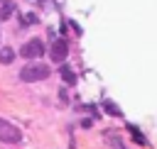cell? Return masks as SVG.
<instances>
[{
	"label": "cell",
	"mask_w": 157,
	"mask_h": 149,
	"mask_svg": "<svg viewBox=\"0 0 157 149\" xmlns=\"http://www.w3.org/2000/svg\"><path fill=\"white\" fill-rule=\"evenodd\" d=\"M47 76H49V66H47V64H42V61H34V64H29V66H25V68L20 71V78H22L25 83L44 81Z\"/></svg>",
	"instance_id": "obj_1"
},
{
	"label": "cell",
	"mask_w": 157,
	"mask_h": 149,
	"mask_svg": "<svg viewBox=\"0 0 157 149\" xmlns=\"http://www.w3.org/2000/svg\"><path fill=\"white\" fill-rule=\"evenodd\" d=\"M22 139V132L15 127V125H10L7 120H2L0 117V142H7V144H17Z\"/></svg>",
	"instance_id": "obj_2"
},
{
	"label": "cell",
	"mask_w": 157,
	"mask_h": 149,
	"mask_svg": "<svg viewBox=\"0 0 157 149\" xmlns=\"http://www.w3.org/2000/svg\"><path fill=\"white\" fill-rule=\"evenodd\" d=\"M44 54V44H42V39H29L27 44H22V49H20V56H25V59H39Z\"/></svg>",
	"instance_id": "obj_3"
},
{
	"label": "cell",
	"mask_w": 157,
	"mask_h": 149,
	"mask_svg": "<svg viewBox=\"0 0 157 149\" xmlns=\"http://www.w3.org/2000/svg\"><path fill=\"white\" fill-rule=\"evenodd\" d=\"M49 56H52L56 64H64L66 56H69V44H66L64 39H56V42L52 44V49H49Z\"/></svg>",
	"instance_id": "obj_4"
},
{
	"label": "cell",
	"mask_w": 157,
	"mask_h": 149,
	"mask_svg": "<svg viewBox=\"0 0 157 149\" xmlns=\"http://www.w3.org/2000/svg\"><path fill=\"white\" fill-rule=\"evenodd\" d=\"M59 76L64 78V83H66V85H74V83H76V73H74V71H71L66 64H61V68H59Z\"/></svg>",
	"instance_id": "obj_5"
},
{
	"label": "cell",
	"mask_w": 157,
	"mask_h": 149,
	"mask_svg": "<svg viewBox=\"0 0 157 149\" xmlns=\"http://www.w3.org/2000/svg\"><path fill=\"white\" fill-rule=\"evenodd\" d=\"M12 12H15V2H12V0H5L2 7H0V20H7Z\"/></svg>",
	"instance_id": "obj_6"
},
{
	"label": "cell",
	"mask_w": 157,
	"mask_h": 149,
	"mask_svg": "<svg viewBox=\"0 0 157 149\" xmlns=\"http://www.w3.org/2000/svg\"><path fill=\"white\" fill-rule=\"evenodd\" d=\"M12 59H15V51L10 46H2L0 49V64H12Z\"/></svg>",
	"instance_id": "obj_7"
},
{
	"label": "cell",
	"mask_w": 157,
	"mask_h": 149,
	"mask_svg": "<svg viewBox=\"0 0 157 149\" xmlns=\"http://www.w3.org/2000/svg\"><path fill=\"white\" fill-rule=\"evenodd\" d=\"M103 110H105L108 115H113V117H120V115H123V112H120V107H115L110 100H103Z\"/></svg>",
	"instance_id": "obj_8"
},
{
	"label": "cell",
	"mask_w": 157,
	"mask_h": 149,
	"mask_svg": "<svg viewBox=\"0 0 157 149\" xmlns=\"http://www.w3.org/2000/svg\"><path fill=\"white\" fill-rule=\"evenodd\" d=\"M128 129L132 132V139H135L137 144H147V142H145V137H142V132H140V129H137L135 125H128Z\"/></svg>",
	"instance_id": "obj_9"
},
{
	"label": "cell",
	"mask_w": 157,
	"mask_h": 149,
	"mask_svg": "<svg viewBox=\"0 0 157 149\" xmlns=\"http://www.w3.org/2000/svg\"><path fill=\"white\" fill-rule=\"evenodd\" d=\"M105 139H108V142H110L115 149H125V147H123V142H120V137L115 139V137H113V132H105Z\"/></svg>",
	"instance_id": "obj_10"
},
{
	"label": "cell",
	"mask_w": 157,
	"mask_h": 149,
	"mask_svg": "<svg viewBox=\"0 0 157 149\" xmlns=\"http://www.w3.org/2000/svg\"><path fill=\"white\" fill-rule=\"evenodd\" d=\"M59 98H61V100L66 103V100H69V93H66V90H59Z\"/></svg>",
	"instance_id": "obj_11"
},
{
	"label": "cell",
	"mask_w": 157,
	"mask_h": 149,
	"mask_svg": "<svg viewBox=\"0 0 157 149\" xmlns=\"http://www.w3.org/2000/svg\"><path fill=\"white\" fill-rule=\"evenodd\" d=\"M32 2H39V5H42V2H44V0H32Z\"/></svg>",
	"instance_id": "obj_12"
}]
</instances>
